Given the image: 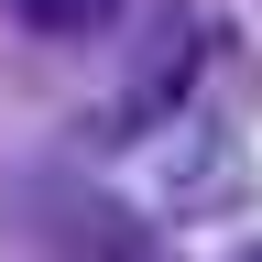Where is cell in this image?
<instances>
[{"label":"cell","instance_id":"obj_2","mask_svg":"<svg viewBox=\"0 0 262 262\" xmlns=\"http://www.w3.org/2000/svg\"><path fill=\"white\" fill-rule=\"evenodd\" d=\"M110 11H120V0H11V22L33 33V44H88Z\"/></svg>","mask_w":262,"mask_h":262},{"label":"cell","instance_id":"obj_3","mask_svg":"<svg viewBox=\"0 0 262 262\" xmlns=\"http://www.w3.org/2000/svg\"><path fill=\"white\" fill-rule=\"evenodd\" d=\"M251 262H262V251H251Z\"/></svg>","mask_w":262,"mask_h":262},{"label":"cell","instance_id":"obj_1","mask_svg":"<svg viewBox=\"0 0 262 262\" xmlns=\"http://www.w3.org/2000/svg\"><path fill=\"white\" fill-rule=\"evenodd\" d=\"M186 77H196V22L175 11V22H164V44H153V66H142V88L120 98V131H153V120L186 98Z\"/></svg>","mask_w":262,"mask_h":262}]
</instances>
